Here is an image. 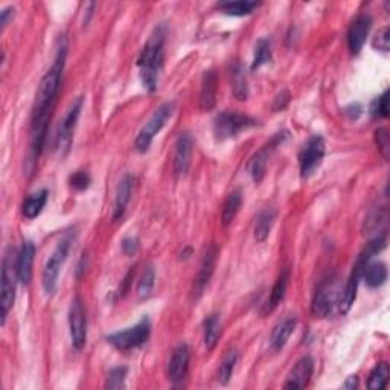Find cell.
I'll use <instances>...</instances> for the list:
<instances>
[{
    "label": "cell",
    "mask_w": 390,
    "mask_h": 390,
    "mask_svg": "<svg viewBox=\"0 0 390 390\" xmlns=\"http://www.w3.org/2000/svg\"><path fill=\"white\" fill-rule=\"evenodd\" d=\"M385 247H386V238L378 236V238H375L372 243H369L366 250L358 256L357 263H355L354 269H352L351 276H349L348 279L345 290L340 296V305H339L340 313L346 314L349 310H351L355 299H357V291H358V285H360V280L363 276V270H365L366 264L371 261V258L376 255V253H380Z\"/></svg>",
    "instance_id": "cell-3"
},
{
    "label": "cell",
    "mask_w": 390,
    "mask_h": 390,
    "mask_svg": "<svg viewBox=\"0 0 390 390\" xmlns=\"http://www.w3.org/2000/svg\"><path fill=\"white\" fill-rule=\"evenodd\" d=\"M149 334H151V321L148 317H143L139 324H136L132 328L107 335V341L116 349H119V351L127 352L145 345L149 339Z\"/></svg>",
    "instance_id": "cell-7"
},
{
    "label": "cell",
    "mask_w": 390,
    "mask_h": 390,
    "mask_svg": "<svg viewBox=\"0 0 390 390\" xmlns=\"http://www.w3.org/2000/svg\"><path fill=\"white\" fill-rule=\"evenodd\" d=\"M276 214L271 209H264L258 214L255 221V239L258 243H264L269 238L273 224H275Z\"/></svg>",
    "instance_id": "cell-26"
},
{
    "label": "cell",
    "mask_w": 390,
    "mask_h": 390,
    "mask_svg": "<svg viewBox=\"0 0 390 390\" xmlns=\"http://www.w3.org/2000/svg\"><path fill=\"white\" fill-rule=\"evenodd\" d=\"M71 244H72V235L64 236L57 244V247L53 249L49 259H47L46 264H45L43 275H42V284H43V289H45L46 294H53V291H56V289H57V280H58L60 271H61V269H63L67 256H69Z\"/></svg>",
    "instance_id": "cell-8"
},
{
    "label": "cell",
    "mask_w": 390,
    "mask_h": 390,
    "mask_svg": "<svg viewBox=\"0 0 390 390\" xmlns=\"http://www.w3.org/2000/svg\"><path fill=\"white\" fill-rule=\"evenodd\" d=\"M287 138H289V132L278 133L275 138L267 143L263 149H259V151L250 159L249 165H247V171H249V174L252 175V179L255 180L256 183H259L264 179L267 162H269L270 154L275 151V148L279 147L280 143H282Z\"/></svg>",
    "instance_id": "cell-13"
},
{
    "label": "cell",
    "mask_w": 390,
    "mask_h": 390,
    "mask_svg": "<svg viewBox=\"0 0 390 390\" xmlns=\"http://www.w3.org/2000/svg\"><path fill=\"white\" fill-rule=\"evenodd\" d=\"M357 386H358V378H357V376H349L343 387L345 389H355Z\"/></svg>",
    "instance_id": "cell-43"
},
{
    "label": "cell",
    "mask_w": 390,
    "mask_h": 390,
    "mask_svg": "<svg viewBox=\"0 0 390 390\" xmlns=\"http://www.w3.org/2000/svg\"><path fill=\"white\" fill-rule=\"evenodd\" d=\"M259 6L256 2H249V0H235V2H223L218 5L224 14L234 16V17H243L252 14Z\"/></svg>",
    "instance_id": "cell-29"
},
{
    "label": "cell",
    "mask_w": 390,
    "mask_h": 390,
    "mask_svg": "<svg viewBox=\"0 0 390 390\" xmlns=\"http://www.w3.org/2000/svg\"><path fill=\"white\" fill-rule=\"evenodd\" d=\"M296 325H297V319L294 316H290L284 319L282 321H279L270 337V346L273 351L278 352L287 345V341L290 340L291 334L294 332V330H296Z\"/></svg>",
    "instance_id": "cell-22"
},
{
    "label": "cell",
    "mask_w": 390,
    "mask_h": 390,
    "mask_svg": "<svg viewBox=\"0 0 390 390\" xmlns=\"http://www.w3.org/2000/svg\"><path fill=\"white\" fill-rule=\"evenodd\" d=\"M34 256H36V244L32 241H25L17 258V275L20 284L28 285L31 282Z\"/></svg>",
    "instance_id": "cell-20"
},
{
    "label": "cell",
    "mask_w": 390,
    "mask_h": 390,
    "mask_svg": "<svg viewBox=\"0 0 390 390\" xmlns=\"http://www.w3.org/2000/svg\"><path fill=\"white\" fill-rule=\"evenodd\" d=\"M83 104L84 99L81 97L75 99L72 102V106L69 107V110L66 112L64 118L61 119V122L58 124L56 136H53V149H56L61 157H64L67 153H69L73 141L75 128H77L81 110H83Z\"/></svg>",
    "instance_id": "cell-4"
},
{
    "label": "cell",
    "mask_w": 390,
    "mask_h": 390,
    "mask_svg": "<svg viewBox=\"0 0 390 390\" xmlns=\"http://www.w3.org/2000/svg\"><path fill=\"white\" fill-rule=\"evenodd\" d=\"M17 280V261L14 263V259H12V253H6L2 263V287H0V293H2V297H0L2 300V325H5L8 313L14 305Z\"/></svg>",
    "instance_id": "cell-9"
},
{
    "label": "cell",
    "mask_w": 390,
    "mask_h": 390,
    "mask_svg": "<svg viewBox=\"0 0 390 390\" xmlns=\"http://www.w3.org/2000/svg\"><path fill=\"white\" fill-rule=\"evenodd\" d=\"M372 28V17L369 14H360L355 17V20L351 25L348 32V45H349V51L354 56L361 52L363 46H365L369 31Z\"/></svg>",
    "instance_id": "cell-16"
},
{
    "label": "cell",
    "mask_w": 390,
    "mask_h": 390,
    "mask_svg": "<svg viewBox=\"0 0 390 390\" xmlns=\"http://www.w3.org/2000/svg\"><path fill=\"white\" fill-rule=\"evenodd\" d=\"M67 57V42L66 38H60V46L57 49V56L51 69L45 73L36 93V101H34L32 114H31V128H29V173L34 168V163L38 160L40 154L43 151L46 134H47V124H49L52 108L56 106V101L60 92L61 80H63L64 64Z\"/></svg>",
    "instance_id": "cell-1"
},
{
    "label": "cell",
    "mask_w": 390,
    "mask_h": 390,
    "mask_svg": "<svg viewBox=\"0 0 390 390\" xmlns=\"http://www.w3.org/2000/svg\"><path fill=\"white\" fill-rule=\"evenodd\" d=\"M271 58H273V56H271L270 40H267V38L258 40V43L255 46V56H253V63H252L250 69L253 72L261 69L263 66L270 63Z\"/></svg>",
    "instance_id": "cell-31"
},
{
    "label": "cell",
    "mask_w": 390,
    "mask_h": 390,
    "mask_svg": "<svg viewBox=\"0 0 390 390\" xmlns=\"http://www.w3.org/2000/svg\"><path fill=\"white\" fill-rule=\"evenodd\" d=\"M173 114H174V102H165V104H162L159 108H157L151 118L148 119L147 124L141 128L138 138H136L134 142V148L138 149L139 153H147L149 147H151L156 134H159L162 132L163 127L167 125V122Z\"/></svg>",
    "instance_id": "cell-5"
},
{
    "label": "cell",
    "mask_w": 390,
    "mask_h": 390,
    "mask_svg": "<svg viewBox=\"0 0 390 390\" xmlns=\"http://www.w3.org/2000/svg\"><path fill=\"white\" fill-rule=\"evenodd\" d=\"M217 258H218V247L212 244L203 253L200 270H198V275L194 280L193 296L195 300L203 296L204 290H206V287L209 285L210 278H212V275H214V270H215V265H217Z\"/></svg>",
    "instance_id": "cell-14"
},
{
    "label": "cell",
    "mask_w": 390,
    "mask_h": 390,
    "mask_svg": "<svg viewBox=\"0 0 390 390\" xmlns=\"http://www.w3.org/2000/svg\"><path fill=\"white\" fill-rule=\"evenodd\" d=\"M154 285H156V270L153 265H148L145 267V270H143L139 280V287H138L139 296L148 297L149 294H151Z\"/></svg>",
    "instance_id": "cell-34"
},
{
    "label": "cell",
    "mask_w": 390,
    "mask_h": 390,
    "mask_svg": "<svg viewBox=\"0 0 390 390\" xmlns=\"http://www.w3.org/2000/svg\"><path fill=\"white\" fill-rule=\"evenodd\" d=\"M339 289L335 280H325L321 284L316 294H314L313 302H311V314L316 319H325L331 314L332 308L337 304Z\"/></svg>",
    "instance_id": "cell-11"
},
{
    "label": "cell",
    "mask_w": 390,
    "mask_h": 390,
    "mask_svg": "<svg viewBox=\"0 0 390 390\" xmlns=\"http://www.w3.org/2000/svg\"><path fill=\"white\" fill-rule=\"evenodd\" d=\"M232 90L238 101H245L249 97V86L245 71L241 63H235L232 67Z\"/></svg>",
    "instance_id": "cell-27"
},
{
    "label": "cell",
    "mask_w": 390,
    "mask_h": 390,
    "mask_svg": "<svg viewBox=\"0 0 390 390\" xmlns=\"http://www.w3.org/2000/svg\"><path fill=\"white\" fill-rule=\"evenodd\" d=\"M47 195H49V193L46 189H40L26 198L22 206L23 217L28 218V220H34V218L42 214V210L47 203Z\"/></svg>",
    "instance_id": "cell-24"
},
{
    "label": "cell",
    "mask_w": 390,
    "mask_h": 390,
    "mask_svg": "<svg viewBox=\"0 0 390 390\" xmlns=\"http://www.w3.org/2000/svg\"><path fill=\"white\" fill-rule=\"evenodd\" d=\"M14 17V8H5L2 12H0V23H2V29L6 28V25H8L10 19Z\"/></svg>",
    "instance_id": "cell-42"
},
{
    "label": "cell",
    "mask_w": 390,
    "mask_h": 390,
    "mask_svg": "<svg viewBox=\"0 0 390 390\" xmlns=\"http://www.w3.org/2000/svg\"><path fill=\"white\" fill-rule=\"evenodd\" d=\"M167 29L163 25L156 26L151 36H149L147 45L143 46L141 56L138 58V67L143 87L148 92H154L159 81V72L163 63V47H165Z\"/></svg>",
    "instance_id": "cell-2"
},
{
    "label": "cell",
    "mask_w": 390,
    "mask_h": 390,
    "mask_svg": "<svg viewBox=\"0 0 390 390\" xmlns=\"http://www.w3.org/2000/svg\"><path fill=\"white\" fill-rule=\"evenodd\" d=\"M69 330H71V340L72 346L77 351H81L84 348L87 340V319L83 300L80 297L73 299L69 310Z\"/></svg>",
    "instance_id": "cell-12"
},
{
    "label": "cell",
    "mask_w": 390,
    "mask_h": 390,
    "mask_svg": "<svg viewBox=\"0 0 390 390\" xmlns=\"http://www.w3.org/2000/svg\"><path fill=\"white\" fill-rule=\"evenodd\" d=\"M287 287H289V270H284L280 273L279 278L276 279L275 285H273L270 297L267 300V305L264 308V313H271L275 311L278 305L282 302L287 293Z\"/></svg>",
    "instance_id": "cell-25"
},
{
    "label": "cell",
    "mask_w": 390,
    "mask_h": 390,
    "mask_svg": "<svg viewBox=\"0 0 390 390\" xmlns=\"http://www.w3.org/2000/svg\"><path fill=\"white\" fill-rule=\"evenodd\" d=\"M374 47L376 51H381V52H387L390 49V29L389 26H385V28H381L376 34L375 38H374Z\"/></svg>",
    "instance_id": "cell-37"
},
{
    "label": "cell",
    "mask_w": 390,
    "mask_h": 390,
    "mask_svg": "<svg viewBox=\"0 0 390 390\" xmlns=\"http://www.w3.org/2000/svg\"><path fill=\"white\" fill-rule=\"evenodd\" d=\"M218 77L215 71H209L203 75L200 90V108L203 112H210L217 104Z\"/></svg>",
    "instance_id": "cell-21"
},
{
    "label": "cell",
    "mask_w": 390,
    "mask_h": 390,
    "mask_svg": "<svg viewBox=\"0 0 390 390\" xmlns=\"http://www.w3.org/2000/svg\"><path fill=\"white\" fill-rule=\"evenodd\" d=\"M375 141L376 145H378V149L381 151V154L385 156V159L389 157V151H390V139H389V132L387 128H378L375 132Z\"/></svg>",
    "instance_id": "cell-38"
},
{
    "label": "cell",
    "mask_w": 390,
    "mask_h": 390,
    "mask_svg": "<svg viewBox=\"0 0 390 390\" xmlns=\"http://www.w3.org/2000/svg\"><path fill=\"white\" fill-rule=\"evenodd\" d=\"M220 316H218V314H210V316L204 320V345H206L209 351L215 348L218 339H220Z\"/></svg>",
    "instance_id": "cell-30"
},
{
    "label": "cell",
    "mask_w": 390,
    "mask_h": 390,
    "mask_svg": "<svg viewBox=\"0 0 390 390\" xmlns=\"http://www.w3.org/2000/svg\"><path fill=\"white\" fill-rule=\"evenodd\" d=\"M134 188V177L132 174H125L122 177L118 188H116L114 195V204H113V220L118 221L124 217L130 200H132Z\"/></svg>",
    "instance_id": "cell-17"
},
{
    "label": "cell",
    "mask_w": 390,
    "mask_h": 390,
    "mask_svg": "<svg viewBox=\"0 0 390 390\" xmlns=\"http://www.w3.org/2000/svg\"><path fill=\"white\" fill-rule=\"evenodd\" d=\"M241 203H243V194L239 189L230 193L228 198H226V202L223 204V212H221V223L224 228H228V226L232 224V221L235 220L238 210L239 208H241Z\"/></svg>",
    "instance_id": "cell-28"
},
{
    "label": "cell",
    "mask_w": 390,
    "mask_h": 390,
    "mask_svg": "<svg viewBox=\"0 0 390 390\" xmlns=\"http://www.w3.org/2000/svg\"><path fill=\"white\" fill-rule=\"evenodd\" d=\"M325 157V141L321 136L314 134L306 141L299 153V167L302 179H308L316 171Z\"/></svg>",
    "instance_id": "cell-10"
},
{
    "label": "cell",
    "mask_w": 390,
    "mask_h": 390,
    "mask_svg": "<svg viewBox=\"0 0 390 390\" xmlns=\"http://www.w3.org/2000/svg\"><path fill=\"white\" fill-rule=\"evenodd\" d=\"M194 138L191 133H182L175 141L174 156H173V169L177 177L188 173L191 165V156H193Z\"/></svg>",
    "instance_id": "cell-15"
},
{
    "label": "cell",
    "mask_w": 390,
    "mask_h": 390,
    "mask_svg": "<svg viewBox=\"0 0 390 390\" xmlns=\"http://www.w3.org/2000/svg\"><path fill=\"white\" fill-rule=\"evenodd\" d=\"M314 372V361L311 357H304L300 358L294 367L291 369V372L289 375V380L284 385L285 389H304L308 386L311 376Z\"/></svg>",
    "instance_id": "cell-18"
},
{
    "label": "cell",
    "mask_w": 390,
    "mask_h": 390,
    "mask_svg": "<svg viewBox=\"0 0 390 390\" xmlns=\"http://www.w3.org/2000/svg\"><path fill=\"white\" fill-rule=\"evenodd\" d=\"M71 186L77 191H84L90 184V175L86 171H77V173L71 175Z\"/></svg>",
    "instance_id": "cell-39"
},
{
    "label": "cell",
    "mask_w": 390,
    "mask_h": 390,
    "mask_svg": "<svg viewBox=\"0 0 390 390\" xmlns=\"http://www.w3.org/2000/svg\"><path fill=\"white\" fill-rule=\"evenodd\" d=\"M127 367H114L108 372L106 389H124L125 387V376H127Z\"/></svg>",
    "instance_id": "cell-35"
},
{
    "label": "cell",
    "mask_w": 390,
    "mask_h": 390,
    "mask_svg": "<svg viewBox=\"0 0 390 390\" xmlns=\"http://www.w3.org/2000/svg\"><path fill=\"white\" fill-rule=\"evenodd\" d=\"M291 97H290V93L284 90V92H280L278 97L275 98V102H273V110L275 112H280V110H284V108L289 106V102H290Z\"/></svg>",
    "instance_id": "cell-41"
},
{
    "label": "cell",
    "mask_w": 390,
    "mask_h": 390,
    "mask_svg": "<svg viewBox=\"0 0 390 390\" xmlns=\"http://www.w3.org/2000/svg\"><path fill=\"white\" fill-rule=\"evenodd\" d=\"M371 113L374 118H378V116L380 118H387L389 116V90H386L380 98H376L372 102Z\"/></svg>",
    "instance_id": "cell-36"
},
{
    "label": "cell",
    "mask_w": 390,
    "mask_h": 390,
    "mask_svg": "<svg viewBox=\"0 0 390 390\" xmlns=\"http://www.w3.org/2000/svg\"><path fill=\"white\" fill-rule=\"evenodd\" d=\"M361 279L371 289H378V287L385 285L387 280V265L385 263H371L369 261L363 270Z\"/></svg>",
    "instance_id": "cell-23"
},
{
    "label": "cell",
    "mask_w": 390,
    "mask_h": 390,
    "mask_svg": "<svg viewBox=\"0 0 390 390\" xmlns=\"http://www.w3.org/2000/svg\"><path fill=\"white\" fill-rule=\"evenodd\" d=\"M256 124V119L250 118L247 114L236 112H221L214 119V136L217 142H224L236 138L244 130L255 127Z\"/></svg>",
    "instance_id": "cell-6"
},
{
    "label": "cell",
    "mask_w": 390,
    "mask_h": 390,
    "mask_svg": "<svg viewBox=\"0 0 390 390\" xmlns=\"http://www.w3.org/2000/svg\"><path fill=\"white\" fill-rule=\"evenodd\" d=\"M387 378H389V365L386 361H381L374 367L371 375H369L367 387L371 390L385 389L387 386Z\"/></svg>",
    "instance_id": "cell-32"
},
{
    "label": "cell",
    "mask_w": 390,
    "mask_h": 390,
    "mask_svg": "<svg viewBox=\"0 0 390 390\" xmlns=\"http://www.w3.org/2000/svg\"><path fill=\"white\" fill-rule=\"evenodd\" d=\"M138 247H139V241L136 238L127 236V238L122 239V252H124L125 255H128V256L134 255V253L138 252Z\"/></svg>",
    "instance_id": "cell-40"
},
{
    "label": "cell",
    "mask_w": 390,
    "mask_h": 390,
    "mask_svg": "<svg viewBox=\"0 0 390 390\" xmlns=\"http://www.w3.org/2000/svg\"><path fill=\"white\" fill-rule=\"evenodd\" d=\"M191 360V351L189 346L186 343H182L174 349L173 355H171L169 363H168V375L173 381H182L184 378V375L188 372Z\"/></svg>",
    "instance_id": "cell-19"
},
{
    "label": "cell",
    "mask_w": 390,
    "mask_h": 390,
    "mask_svg": "<svg viewBox=\"0 0 390 390\" xmlns=\"http://www.w3.org/2000/svg\"><path fill=\"white\" fill-rule=\"evenodd\" d=\"M236 361H238L236 351H230L224 355V358L220 365V371H218V380H220L221 385H228L230 381L232 375H234L235 371Z\"/></svg>",
    "instance_id": "cell-33"
}]
</instances>
